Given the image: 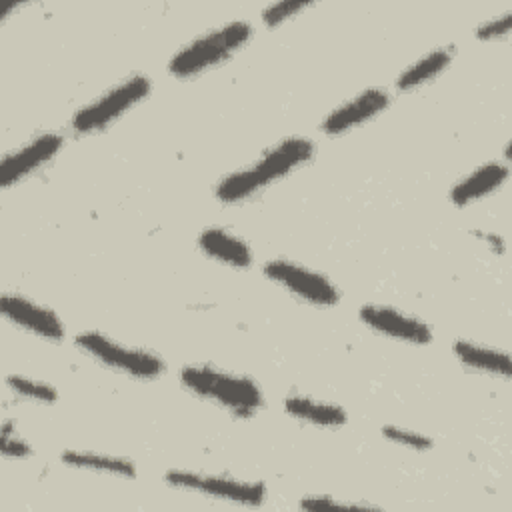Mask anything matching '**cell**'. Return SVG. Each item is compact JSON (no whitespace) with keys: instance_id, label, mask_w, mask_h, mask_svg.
<instances>
[{"instance_id":"cell-1","label":"cell","mask_w":512,"mask_h":512,"mask_svg":"<svg viewBox=\"0 0 512 512\" xmlns=\"http://www.w3.org/2000/svg\"><path fill=\"white\" fill-rule=\"evenodd\" d=\"M316 146L310 138L290 136L266 150L256 162L226 174L214 188V196L224 204L242 202L270 184L292 174L312 160Z\"/></svg>"},{"instance_id":"cell-2","label":"cell","mask_w":512,"mask_h":512,"mask_svg":"<svg viewBox=\"0 0 512 512\" xmlns=\"http://www.w3.org/2000/svg\"><path fill=\"white\" fill-rule=\"evenodd\" d=\"M180 382L192 394L238 418H252L264 406L260 386L244 374L220 370L208 364H186L180 370Z\"/></svg>"},{"instance_id":"cell-3","label":"cell","mask_w":512,"mask_h":512,"mask_svg":"<svg viewBox=\"0 0 512 512\" xmlns=\"http://www.w3.org/2000/svg\"><path fill=\"white\" fill-rule=\"evenodd\" d=\"M252 38V26L246 20L222 24L186 46H182L168 62V72L176 78H192L216 68L242 50Z\"/></svg>"},{"instance_id":"cell-4","label":"cell","mask_w":512,"mask_h":512,"mask_svg":"<svg viewBox=\"0 0 512 512\" xmlns=\"http://www.w3.org/2000/svg\"><path fill=\"white\" fill-rule=\"evenodd\" d=\"M74 344L102 366L138 380H154L166 372V364L158 354L144 348L126 346L98 330L76 334Z\"/></svg>"},{"instance_id":"cell-5","label":"cell","mask_w":512,"mask_h":512,"mask_svg":"<svg viewBox=\"0 0 512 512\" xmlns=\"http://www.w3.org/2000/svg\"><path fill=\"white\" fill-rule=\"evenodd\" d=\"M150 90L152 82L146 74H132L102 92L98 98L78 108L72 116L70 126L78 134L100 132L114 124L120 116L130 112L136 104H140L150 94Z\"/></svg>"},{"instance_id":"cell-6","label":"cell","mask_w":512,"mask_h":512,"mask_svg":"<svg viewBox=\"0 0 512 512\" xmlns=\"http://www.w3.org/2000/svg\"><path fill=\"white\" fill-rule=\"evenodd\" d=\"M166 484L178 490L198 492L210 498L240 506H260L266 500V486L260 480H242L228 474H206L196 470L172 468L164 476Z\"/></svg>"},{"instance_id":"cell-7","label":"cell","mask_w":512,"mask_h":512,"mask_svg":"<svg viewBox=\"0 0 512 512\" xmlns=\"http://www.w3.org/2000/svg\"><path fill=\"white\" fill-rule=\"evenodd\" d=\"M262 272L268 280H272L286 292L294 294L298 300L308 302L312 306L330 308L340 300L338 286L328 276L300 262L274 258L264 264Z\"/></svg>"},{"instance_id":"cell-8","label":"cell","mask_w":512,"mask_h":512,"mask_svg":"<svg viewBox=\"0 0 512 512\" xmlns=\"http://www.w3.org/2000/svg\"><path fill=\"white\" fill-rule=\"evenodd\" d=\"M358 318L370 330L414 346H424L432 342V328L418 316H412L404 310L382 306V304H364L358 310Z\"/></svg>"},{"instance_id":"cell-9","label":"cell","mask_w":512,"mask_h":512,"mask_svg":"<svg viewBox=\"0 0 512 512\" xmlns=\"http://www.w3.org/2000/svg\"><path fill=\"white\" fill-rule=\"evenodd\" d=\"M64 146V138L58 132H44L34 136L30 142L22 144L20 148L12 150L2 158L0 164V184L2 188H10L18 184L20 180L28 178L36 170H40L44 164H48L52 158L58 156V152Z\"/></svg>"},{"instance_id":"cell-10","label":"cell","mask_w":512,"mask_h":512,"mask_svg":"<svg viewBox=\"0 0 512 512\" xmlns=\"http://www.w3.org/2000/svg\"><path fill=\"white\" fill-rule=\"evenodd\" d=\"M0 310H2V316L10 324H14L42 340L60 342L66 334V326L62 324V320L56 312H52L50 308L30 300L22 294L4 292L2 300H0Z\"/></svg>"},{"instance_id":"cell-11","label":"cell","mask_w":512,"mask_h":512,"mask_svg":"<svg viewBox=\"0 0 512 512\" xmlns=\"http://www.w3.org/2000/svg\"><path fill=\"white\" fill-rule=\"evenodd\" d=\"M392 102V96L384 88H366L358 92L354 98L346 100L344 104L336 106L328 116L322 120L320 128L326 136H340L346 134L368 120L382 114Z\"/></svg>"},{"instance_id":"cell-12","label":"cell","mask_w":512,"mask_h":512,"mask_svg":"<svg viewBox=\"0 0 512 512\" xmlns=\"http://www.w3.org/2000/svg\"><path fill=\"white\" fill-rule=\"evenodd\" d=\"M508 174L510 168L506 162H486L452 186L450 200L456 206H468L472 202H478L488 194L496 192L508 180Z\"/></svg>"},{"instance_id":"cell-13","label":"cell","mask_w":512,"mask_h":512,"mask_svg":"<svg viewBox=\"0 0 512 512\" xmlns=\"http://www.w3.org/2000/svg\"><path fill=\"white\" fill-rule=\"evenodd\" d=\"M198 246L208 258L232 268H250L254 260L246 240L220 226L204 228L198 236Z\"/></svg>"},{"instance_id":"cell-14","label":"cell","mask_w":512,"mask_h":512,"mask_svg":"<svg viewBox=\"0 0 512 512\" xmlns=\"http://www.w3.org/2000/svg\"><path fill=\"white\" fill-rule=\"evenodd\" d=\"M452 352L464 366L476 372L498 376V378H510L512 366L506 350L460 338L452 344Z\"/></svg>"},{"instance_id":"cell-15","label":"cell","mask_w":512,"mask_h":512,"mask_svg":"<svg viewBox=\"0 0 512 512\" xmlns=\"http://www.w3.org/2000/svg\"><path fill=\"white\" fill-rule=\"evenodd\" d=\"M284 410L296 420L308 422L320 428H338L344 426L348 416L346 410L338 404L324 402L306 394H290L284 398Z\"/></svg>"},{"instance_id":"cell-16","label":"cell","mask_w":512,"mask_h":512,"mask_svg":"<svg viewBox=\"0 0 512 512\" xmlns=\"http://www.w3.org/2000/svg\"><path fill=\"white\" fill-rule=\"evenodd\" d=\"M452 62V50L450 48H436L428 54L420 56L416 62H412L406 70H402L394 82L398 92H410L416 90L434 78H438Z\"/></svg>"},{"instance_id":"cell-17","label":"cell","mask_w":512,"mask_h":512,"mask_svg":"<svg viewBox=\"0 0 512 512\" xmlns=\"http://www.w3.org/2000/svg\"><path fill=\"white\" fill-rule=\"evenodd\" d=\"M60 458L70 468H80V470H90V472H100V474L120 476V478L136 476L134 462L122 456H112V454H102L92 450H66L62 452Z\"/></svg>"},{"instance_id":"cell-18","label":"cell","mask_w":512,"mask_h":512,"mask_svg":"<svg viewBox=\"0 0 512 512\" xmlns=\"http://www.w3.org/2000/svg\"><path fill=\"white\" fill-rule=\"evenodd\" d=\"M8 388L24 400L30 402H38V404H54L58 398V392L52 384L44 382V380H36L30 376H22V374H10L6 378Z\"/></svg>"},{"instance_id":"cell-19","label":"cell","mask_w":512,"mask_h":512,"mask_svg":"<svg viewBox=\"0 0 512 512\" xmlns=\"http://www.w3.org/2000/svg\"><path fill=\"white\" fill-rule=\"evenodd\" d=\"M382 436L394 444H400V446H406L412 450H428L434 444L432 438H428L422 432H416V430H410L404 426H392V424L382 426Z\"/></svg>"},{"instance_id":"cell-20","label":"cell","mask_w":512,"mask_h":512,"mask_svg":"<svg viewBox=\"0 0 512 512\" xmlns=\"http://www.w3.org/2000/svg\"><path fill=\"white\" fill-rule=\"evenodd\" d=\"M310 6V2H292V0H282V2H276V4H270V6H266L264 10H262V22H264V26H268V28H276V26H280L282 22H286L288 18H292V16H296L298 12H302V10H306Z\"/></svg>"},{"instance_id":"cell-21","label":"cell","mask_w":512,"mask_h":512,"mask_svg":"<svg viewBox=\"0 0 512 512\" xmlns=\"http://www.w3.org/2000/svg\"><path fill=\"white\" fill-rule=\"evenodd\" d=\"M0 450L4 454V458H28L34 454L32 446L16 432L12 430L10 422L2 424V438H0Z\"/></svg>"},{"instance_id":"cell-22","label":"cell","mask_w":512,"mask_h":512,"mask_svg":"<svg viewBox=\"0 0 512 512\" xmlns=\"http://www.w3.org/2000/svg\"><path fill=\"white\" fill-rule=\"evenodd\" d=\"M300 508L306 510H370L374 506L370 504H358V502H344L332 496H306L300 500Z\"/></svg>"},{"instance_id":"cell-23","label":"cell","mask_w":512,"mask_h":512,"mask_svg":"<svg viewBox=\"0 0 512 512\" xmlns=\"http://www.w3.org/2000/svg\"><path fill=\"white\" fill-rule=\"evenodd\" d=\"M510 26H512V12H504L502 16L490 18V20H486L484 24H480V26L474 30V36H476L478 40H498V38L508 36Z\"/></svg>"}]
</instances>
